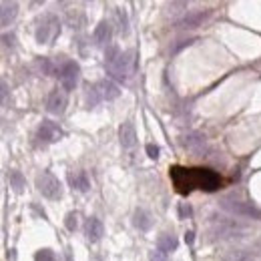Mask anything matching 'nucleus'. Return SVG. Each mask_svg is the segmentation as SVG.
<instances>
[{
    "label": "nucleus",
    "instance_id": "1",
    "mask_svg": "<svg viewBox=\"0 0 261 261\" xmlns=\"http://www.w3.org/2000/svg\"><path fill=\"white\" fill-rule=\"evenodd\" d=\"M171 175V181L175 185V189L179 191L181 195H189L193 189H201V191H207V193H213V191L219 189L221 185V179L219 175L211 169H185V167H171L169 169Z\"/></svg>",
    "mask_w": 261,
    "mask_h": 261
},
{
    "label": "nucleus",
    "instance_id": "2",
    "mask_svg": "<svg viewBox=\"0 0 261 261\" xmlns=\"http://www.w3.org/2000/svg\"><path fill=\"white\" fill-rule=\"evenodd\" d=\"M209 231L215 239H235V237H243L247 233V227L235 219L229 217H211V225Z\"/></svg>",
    "mask_w": 261,
    "mask_h": 261
},
{
    "label": "nucleus",
    "instance_id": "3",
    "mask_svg": "<svg viewBox=\"0 0 261 261\" xmlns=\"http://www.w3.org/2000/svg\"><path fill=\"white\" fill-rule=\"evenodd\" d=\"M137 71V52L135 50H125L119 54V59L107 66V73L115 77L117 80H129Z\"/></svg>",
    "mask_w": 261,
    "mask_h": 261
},
{
    "label": "nucleus",
    "instance_id": "4",
    "mask_svg": "<svg viewBox=\"0 0 261 261\" xmlns=\"http://www.w3.org/2000/svg\"><path fill=\"white\" fill-rule=\"evenodd\" d=\"M121 94V89L113 80H97L92 85H87V101L89 105H97L103 101H113Z\"/></svg>",
    "mask_w": 261,
    "mask_h": 261
},
{
    "label": "nucleus",
    "instance_id": "5",
    "mask_svg": "<svg viewBox=\"0 0 261 261\" xmlns=\"http://www.w3.org/2000/svg\"><path fill=\"white\" fill-rule=\"evenodd\" d=\"M219 207L231 215H235V217L257 219V221H261V209H257L253 203H247V201H241L235 197H223L219 201Z\"/></svg>",
    "mask_w": 261,
    "mask_h": 261
},
{
    "label": "nucleus",
    "instance_id": "6",
    "mask_svg": "<svg viewBox=\"0 0 261 261\" xmlns=\"http://www.w3.org/2000/svg\"><path fill=\"white\" fill-rule=\"evenodd\" d=\"M59 34H61V22L54 15H45L38 20L34 36L40 45H52L59 38Z\"/></svg>",
    "mask_w": 261,
    "mask_h": 261
},
{
    "label": "nucleus",
    "instance_id": "7",
    "mask_svg": "<svg viewBox=\"0 0 261 261\" xmlns=\"http://www.w3.org/2000/svg\"><path fill=\"white\" fill-rule=\"evenodd\" d=\"M36 189L40 191V195L50 199V201H59L62 197L61 181L52 173H40V175H36Z\"/></svg>",
    "mask_w": 261,
    "mask_h": 261
},
{
    "label": "nucleus",
    "instance_id": "8",
    "mask_svg": "<svg viewBox=\"0 0 261 261\" xmlns=\"http://www.w3.org/2000/svg\"><path fill=\"white\" fill-rule=\"evenodd\" d=\"M179 145L189 151V153H193V157H203L205 153H207V141H205V137L191 131V133H185L179 137Z\"/></svg>",
    "mask_w": 261,
    "mask_h": 261
},
{
    "label": "nucleus",
    "instance_id": "9",
    "mask_svg": "<svg viewBox=\"0 0 261 261\" xmlns=\"http://www.w3.org/2000/svg\"><path fill=\"white\" fill-rule=\"evenodd\" d=\"M80 78V66L75 61H66L61 68H59V80L64 91H73L78 85Z\"/></svg>",
    "mask_w": 261,
    "mask_h": 261
},
{
    "label": "nucleus",
    "instance_id": "10",
    "mask_svg": "<svg viewBox=\"0 0 261 261\" xmlns=\"http://www.w3.org/2000/svg\"><path fill=\"white\" fill-rule=\"evenodd\" d=\"M36 137H38V141L43 143V145H50V143L61 141L62 137H64V133H62V129L57 125V123L43 121V123H40V127H38Z\"/></svg>",
    "mask_w": 261,
    "mask_h": 261
},
{
    "label": "nucleus",
    "instance_id": "11",
    "mask_svg": "<svg viewBox=\"0 0 261 261\" xmlns=\"http://www.w3.org/2000/svg\"><path fill=\"white\" fill-rule=\"evenodd\" d=\"M66 105H68V97H66V91L64 89H54L48 94V101H46V108L50 115H57L61 117L66 111Z\"/></svg>",
    "mask_w": 261,
    "mask_h": 261
},
{
    "label": "nucleus",
    "instance_id": "12",
    "mask_svg": "<svg viewBox=\"0 0 261 261\" xmlns=\"http://www.w3.org/2000/svg\"><path fill=\"white\" fill-rule=\"evenodd\" d=\"M211 15L209 10H197V12H189V15H185L181 20H177V29H197V26H201V22L205 20Z\"/></svg>",
    "mask_w": 261,
    "mask_h": 261
},
{
    "label": "nucleus",
    "instance_id": "13",
    "mask_svg": "<svg viewBox=\"0 0 261 261\" xmlns=\"http://www.w3.org/2000/svg\"><path fill=\"white\" fill-rule=\"evenodd\" d=\"M103 233H105L103 223L99 221L97 217H89L87 223H85V237H87L91 243H97V241H101Z\"/></svg>",
    "mask_w": 261,
    "mask_h": 261
},
{
    "label": "nucleus",
    "instance_id": "14",
    "mask_svg": "<svg viewBox=\"0 0 261 261\" xmlns=\"http://www.w3.org/2000/svg\"><path fill=\"white\" fill-rule=\"evenodd\" d=\"M119 139H121V145L125 149H133L137 145V131H135L133 123L127 121L119 127Z\"/></svg>",
    "mask_w": 261,
    "mask_h": 261
},
{
    "label": "nucleus",
    "instance_id": "15",
    "mask_svg": "<svg viewBox=\"0 0 261 261\" xmlns=\"http://www.w3.org/2000/svg\"><path fill=\"white\" fill-rule=\"evenodd\" d=\"M92 36H94V43H97V46H107L108 43H111V38H113V24L107 22V20L99 22Z\"/></svg>",
    "mask_w": 261,
    "mask_h": 261
},
{
    "label": "nucleus",
    "instance_id": "16",
    "mask_svg": "<svg viewBox=\"0 0 261 261\" xmlns=\"http://www.w3.org/2000/svg\"><path fill=\"white\" fill-rule=\"evenodd\" d=\"M68 183H71L73 189L80 191V193H87L91 189V181H89V175L87 171H75V173H68Z\"/></svg>",
    "mask_w": 261,
    "mask_h": 261
},
{
    "label": "nucleus",
    "instance_id": "17",
    "mask_svg": "<svg viewBox=\"0 0 261 261\" xmlns=\"http://www.w3.org/2000/svg\"><path fill=\"white\" fill-rule=\"evenodd\" d=\"M133 225L139 231H149L151 227H153V215H151L147 209H137L133 213Z\"/></svg>",
    "mask_w": 261,
    "mask_h": 261
},
{
    "label": "nucleus",
    "instance_id": "18",
    "mask_svg": "<svg viewBox=\"0 0 261 261\" xmlns=\"http://www.w3.org/2000/svg\"><path fill=\"white\" fill-rule=\"evenodd\" d=\"M0 8H2V18H0V22H2V26H8L18 15V4L15 0H2Z\"/></svg>",
    "mask_w": 261,
    "mask_h": 261
},
{
    "label": "nucleus",
    "instance_id": "19",
    "mask_svg": "<svg viewBox=\"0 0 261 261\" xmlns=\"http://www.w3.org/2000/svg\"><path fill=\"white\" fill-rule=\"evenodd\" d=\"M177 245H179V241H177V237L173 235V233H163V235L157 239V249L163 251V253L175 251Z\"/></svg>",
    "mask_w": 261,
    "mask_h": 261
},
{
    "label": "nucleus",
    "instance_id": "20",
    "mask_svg": "<svg viewBox=\"0 0 261 261\" xmlns=\"http://www.w3.org/2000/svg\"><path fill=\"white\" fill-rule=\"evenodd\" d=\"M8 181H10V187L16 191V193H22V189H24V185H26V181H24V177H22V173L20 171H8Z\"/></svg>",
    "mask_w": 261,
    "mask_h": 261
},
{
    "label": "nucleus",
    "instance_id": "21",
    "mask_svg": "<svg viewBox=\"0 0 261 261\" xmlns=\"http://www.w3.org/2000/svg\"><path fill=\"white\" fill-rule=\"evenodd\" d=\"M223 261H257V259H253L247 253H241V251H229L223 255Z\"/></svg>",
    "mask_w": 261,
    "mask_h": 261
},
{
    "label": "nucleus",
    "instance_id": "22",
    "mask_svg": "<svg viewBox=\"0 0 261 261\" xmlns=\"http://www.w3.org/2000/svg\"><path fill=\"white\" fill-rule=\"evenodd\" d=\"M34 261H57V255H54L52 249H40V251H36Z\"/></svg>",
    "mask_w": 261,
    "mask_h": 261
},
{
    "label": "nucleus",
    "instance_id": "23",
    "mask_svg": "<svg viewBox=\"0 0 261 261\" xmlns=\"http://www.w3.org/2000/svg\"><path fill=\"white\" fill-rule=\"evenodd\" d=\"M77 213L75 211H71V213H66V217H64V227L68 229V231H75L77 229V225H78V221H77Z\"/></svg>",
    "mask_w": 261,
    "mask_h": 261
},
{
    "label": "nucleus",
    "instance_id": "24",
    "mask_svg": "<svg viewBox=\"0 0 261 261\" xmlns=\"http://www.w3.org/2000/svg\"><path fill=\"white\" fill-rule=\"evenodd\" d=\"M115 15H117V18H119V24H121V29H119V32L121 34H127V16H125V12H123V10H117L115 12Z\"/></svg>",
    "mask_w": 261,
    "mask_h": 261
},
{
    "label": "nucleus",
    "instance_id": "25",
    "mask_svg": "<svg viewBox=\"0 0 261 261\" xmlns=\"http://www.w3.org/2000/svg\"><path fill=\"white\" fill-rule=\"evenodd\" d=\"M187 8V2H171L169 4V15H179V12H183Z\"/></svg>",
    "mask_w": 261,
    "mask_h": 261
},
{
    "label": "nucleus",
    "instance_id": "26",
    "mask_svg": "<svg viewBox=\"0 0 261 261\" xmlns=\"http://www.w3.org/2000/svg\"><path fill=\"white\" fill-rule=\"evenodd\" d=\"M193 215V209H191V205L189 203H181L179 205V217L181 219H187V217H191Z\"/></svg>",
    "mask_w": 261,
    "mask_h": 261
},
{
    "label": "nucleus",
    "instance_id": "27",
    "mask_svg": "<svg viewBox=\"0 0 261 261\" xmlns=\"http://www.w3.org/2000/svg\"><path fill=\"white\" fill-rule=\"evenodd\" d=\"M2 43H4V46H10V48H12V46L16 45V36L12 34V32H10V34L4 32V34H2Z\"/></svg>",
    "mask_w": 261,
    "mask_h": 261
},
{
    "label": "nucleus",
    "instance_id": "28",
    "mask_svg": "<svg viewBox=\"0 0 261 261\" xmlns=\"http://www.w3.org/2000/svg\"><path fill=\"white\" fill-rule=\"evenodd\" d=\"M145 149H147V155H149L151 159H159V147H157V145L149 143V145H147Z\"/></svg>",
    "mask_w": 261,
    "mask_h": 261
},
{
    "label": "nucleus",
    "instance_id": "29",
    "mask_svg": "<svg viewBox=\"0 0 261 261\" xmlns=\"http://www.w3.org/2000/svg\"><path fill=\"white\" fill-rule=\"evenodd\" d=\"M149 259L151 261H167V253H163V251H151L149 253Z\"/></svg>",
    "mask_w": 261,
    "mask_h": 261
},
{
    "label": "nucleus",
    "instance_id": "30",
    "mask_svg": "<svg viewBox=\"0 0 261 261\" xmlns=\"http://www.w3.org/2000/svg\"><path fill=\"white\" fill-rule=\"evenodd\" d=\"M191 43H195V38H187V40H179V45H175L173 48H171V52H179L183 46H189Z\"/></svg>",
    "mask_w": 261,
    "mask_h": 261
},
{
    "label": "nucleus",
    "instance_id": "31",
    "mask_svg": "<svg viewBox=\"0 0 261 261\" xmlns=\"http://www.w3.org/2000/svg\"><path fill=\"white\" fill-rule=\"evenodd\" d=\"M185 241H187V245L193 243V241H195V233H193V231H187V233H185Z\"/></svg>",
    "mask_w": 261,
    "mask_h": 261
},
{
    "label": "nucleus",
    "instance_id": "32",
    "mask_svg": "<svg viewBox=\"0 0 261 261\" xmlns=\"http://www.w3.org/2000/svg\"><path fill=\"white\" fill-rule=\"evenodd\" d=\"M6 94H8V87H6V82L2 80V103H6Z\"/></svg>",
    "mask_w": 261,
    "mask_h": 261
}]
</instances>
